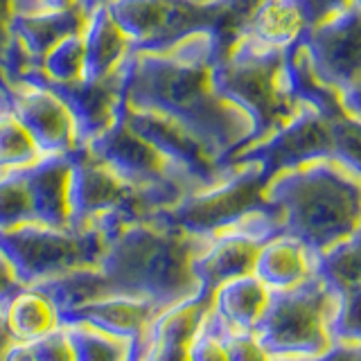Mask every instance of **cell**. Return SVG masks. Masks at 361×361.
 Masks as SVG:
<instances>
[{
  "label": "cell",
  "instance_id": "obj_26",
  "mask_svg": "<svg viewBox=\"0 0 361 361\" xmlns=\"http://www.w3.org/2000/svg\"><path fill=\"white\" fill-rule=\"evenodd\" d=\"M192 3H203V5H210V3H221V0H192Z\"/></svg>",
  "mask_w": 361,
  "mask_h": 361
},
{
  "label": "cell",
  "instance_id": "obj_23",
  "mask_svg": "<svg viewBox=\"0 0 361 361\" xmlns=\"http://www.w3.org/2000/svg\"><path fill=\"white\" fill-rule=\"evenodd\" d=\"M11 111V79L7 71L0 66V113Z\"/></svg>",
  "mask_w": 361,
  "mask_h": 361
},
{
  "label": "cell",
  "instance_id": "obj_1",
  "mask_svg": "<svg viewBox=\"0 0 361 361\" xmlns=\"http://www.w3.org/2000/svg\"><path fill=\"white\" fill-rule=\"evenodd\" d=\"M217 56L214 32L195 34L161 52H131L122 66V95L131 109L154 111L178 122L226 163L246 147L253 124L217 90Z\"/></svg>",
  "mask_w": 361,
  "mask_h": 361
},
{
  "label": "cell",
  "instance_id": "obj_20",
  "mask_svg": "<svg viewBox=\"0 0 361 361\" xmlns=\"http://www.w3.org/2000/svg\"><path fill=\"white\" fill-rule=\"evenodd\" d=\"M343 327L350 336L361 338V287L343 291Z\"/></svg>",
  "mask_w": 361,
  "mask_h": 361
},
{
  "label": "cell",
  "instance_id": "obj_12",
  "mask_svg": "<svg viewBox=\"0 0 361 361\" xmlns=\"http://www.w3.org/2000/svg\"><path fill=\"white\" fill-rule=\"evenodd\" d=\"M37 221L54 228L73 226V158L43 156L25 167Z\"/></svg>",
  "mask_w": 361,
  "mask_h": 361
},
{
  "label": "cell",
  "instance_id": "obj_17",
  "mask_svg": "<svg viewBox=\"0 0 361 361\" xmlns=\"http://www.w3.org/2000/svg\"><path fill=\"white\" fill-rule=\"evenodd\" d=\"M48 79L52 84H75L86 79V43L84 34L61 41L43 56L37 71H32Z\"/></svg>",
  "mask_w": 361,
  "mask_h": 361
},
{
  "label": "cell",
  "instance_id": "obj_11",
  "mask_svg": "<svg viewBox=\"0 0 361 361\" xmlns=\"http://www.w3.org/2000/svg\"><path fill=\"white\" fill-rule=\"evenodd\" d=\"M93 11L84 5H77L71 9L52 11V9H30L16 11L14 23H11V34L14 43L25 56L27 63L37 71L41 59L52 48H56L61 41L84 34L88 27V20Z\"/></svg>",
  "mask_w": 361,
  "mask_h": 361
},
{
  "label": "cell",
  "instance_id": "obj_24",
  "mask_svg": "<svg viewBox=\"0 0 361 361\" xmlns=\"http://www.w3.org/2000/svg\"><path fill=\"white\" fill-rule=\"evenodd\" d=\"M106 3H109V0H82V5L86 9H90V11H93L95 7H99V5H106Z\"/></svg>",
  "mask_w": 361,
  "mask_h": 361
},
{
  "label": "cell",
  "instance_id": "obj_4",
  "mask_svg": "<svg viewBox=\"0 0 361 361\" xmlns=\"http://www.w3.org/2000/svg\"><path fill=\"white\" fill-rule=\"evenodd\" d=\"M291 66L307 99L314 90L341 97L355 88L361 82V0L312 20L291 48Z\"/></svg>",
  "mask_w": 361,
  "mask_h": 361
},
{
  "label": "cell",
  "instance_id": "obj_25",
  "mask_svg": "<svg viewBox=\"0 0 361 361\" xmlns=\"http://www.w3.org/2000/svg\"><path fill=\"white\" fill-rule=\"evenodd\" d=\"M332 361H361V355H357V353H348V355H338V357H334Z\"/></svg>",
  "mask_w": 361,
  "mask_h": 361
},
{
  "label": "cell",
  "instance_id": "obj_22",
  "mask_svg": "<svg viewBox=\"0 0 361 361\" xmlns=\"http://www.w3.org/2000/svg\"><path fill=\"white\" fill-rule=\"evenodd\" d=\"M338 104H341V109L345 113H350V116H355L361 120V82L350 88L348 93H343L341 97H338Z\"/></svg>",
  "mask_w": 361,
  "mask_h": 361
},
{
  "label": "cell",
  "instance_id": "obj_7",
  "mask_svg": "<svg viewBox=\"0 0 361 361\" xmlns=\"http://www.w3.org/2000/svg\"><path fill=\"white\" fill-rule=\"evenodd\" d=\"M120 116L127 120L133 131H138L145 140H149L167 161H172L174 167L197 190L217 183L219 178L228 174L231 167L221 163L219 154L201 138H197L192 131L180 127L178 122L154 111L131 109L124 102Z\"/></svg>",
  "mask_w": 361,
  "mask_h": 361
},
{
  "label": "cell",
  "instance_id": "obj_15",
  "mask_svg": "<svg viewBox=\"0 0 361 361\" xmlns=\"http://www.w3.org/2000/svg\"><path fill=\"white\" fill-rule=\"evenodd\" d=\"M86 43V77L102 79L109 75H116L124 61L133 52L131 39L118 25V20L111 16L106 5H99L93 9L88 20V27L84 32Z\"/></svg>",
  "mask_w": 361,
  "mask_h": 361
},
{
  "label": "cell",
  "instance_id": "obj_10",
  "mask_svg": "<svg viewBox=\"0 0 361 361\" xmlns=\"http://www.w3.org/2000/svg\"><path fill=\"white\" fill-rule=\"evenodd\" d=\"M32 75H37V73H32ZM37 77L43 84H48L54 93L66 102L68 109L73 111L84 145L95 140L97 135L109 131L113 124L118 122L122 102H124L122 68L116 75H109L102 79L86 77L82 82H75V84H52L48 79H43L41 75Z\"/></svg>",
  "mask_w": 361,
  "mask_h": 361
},
{
  "label": "cell",
  "instance_id": "obj_3",
  "mask_svg": "<svg viewBox=\"0 0 361 361\" xmlns=\"http://www.w3.org/2000/svg\"><path fill=\"white\" fill-rule=\"evenodd\" d=\"M214 84L251 120L253 131L246 147L319 106L302 95L291 66V50H257L246 43H231L214 61Z\"/></svg>",
  "mask_w": 361,
  "mask_h": 361
},
{
  "label": "cell",
  "instance_id": "obj_14",
  "mask_svg": "<svg viewBox=\"0 0 361 361\" xmlns=\"http://www.w3.org/2000/svg\"><path fill=\"white\" fill-rule=\"evenodd\" d=\"M316 262H321L300 240L287 233H276L259 246L253 274L269 289L289 291L307 285Z\"/></svg>",
  "mask_w": 361,
  "mask_h": 361
},
{
  "label": "cell",
  "instance_id": "obj_13",
  "mask_svg": "<svg viewBox=\"0 0 361 361\" xmlns=\"http://www.w3.org/2000/svg\"><path fill=\"white\" fill-rule=\"evenodd\" d=\"M327 291L287 296L269 316V341L282 350H316L323 345Z\"/></svg>",
  "mask_w": 361,
  "mask_h": 361
},
{
  "label": "cell",
  "instance_id": "obj_19",
  "mask_svg": "<svg viewBox=\"0 0 361 361\" xmlns=\"http://www.w3.org/2000/svg\"><path fill=\"white\" fill-rule=\"evenodd\" d=\"M18 0H0V66H5L7 56L14 45V34H11V23H14Z\"/></svg>",
  "mask_w": 361,
  "mask_h": 361
},
{
  "label": "cell",
  "instance_id": "obj_18",
  "mask_svg": "<svg viewBox=\"0 0 361 361\" xmlns=\"http://www.w3.org/2000/svg\"><path fill=\"white\" fill-rule=\"evenodd\" d=\"M37 221L25 169L0 174V231Z\"/></svg>",
  "mask_w": 361,
  "mask_h": 361
},
{
  "label": "cell",
  "instance_id": "obj_8",
  "mask_svg": "<svg viewBox=\"0 0 361 361\" xmlns=\"http://www.w3.org/2000/svg\"><path fill=\"white\" fill-rule=\"evenodd\" d=\"M11 111L25 124L43 156H71L84 147L73 111L37 75L11 79Z\"/></svg>",
  "mask_w": 361,
  "mask_h": 361
},
{
  "label": "cell",
  "instance_id": "obj_21",
  "mask_svg": "<svg viewBox=\"0 0 361 361\" xmlns=\"http://www.w3.org/2000/svg\"><path fill=\"white\" fill-rule=\"evenodd\" d=\"M82 5V0H18L16 11H30V9H52V11H61V9H71Z\"/></svg>",
  "mask_w": 361,
  "mask_h": 361
},
{
  "label": "cell",
  "instance_id": "obj_9",
  "mask_svg": "<svg viewBox=\"0 0 361 361\" xmlns=\"http://www.w3.org/2000/svg\"><path fill=\"white\" fill-rule=\"evenodd\" d=\"M310 25V0H257L242 25L237 27L231 43H246L257 50L282 52L298 45Z\"/></svg>",
  "mask_w": 361,
  "mask_h": 361
},
{
  "label": "cell",
  "instance_id": "obj_6",
  "mask_svg": "<svg viewBox=\"0 0 361 361\" xmlns=\"http://www.w3.org/2000/svg\"><path fill=\"white\" fill-rule=\"evenodd\" d=\"M86 147L113 172H118L133 185L165 190L178 197H185L188 192L197 190L174 167L172 161H167L149 140L133 131L122 116L109 131L86 142Z\"/></svg>",
  "mask_w": 361,
  "mask_h": 361
},
{
  "label": "cell",
  "instance_id": "obj_5",
  "mask_svg": "<svg viewBox=\"0 0 361 361\" xmlns=\"http://www.w3.org/2000/svg\"><path fill=\"white\" fill-rule=\"evenodd\" d=\"M111 16L133 43V52H161L201 32H219L221 3L192 0H109Z\"/></svg>",
  "mask_w": 361,
  "mask_h": 361
},
{
  "label": "cell",
  "instance_id": "obj_16",
  "mask_svg": "<svg viewBox=\"0 0 361 361\" xmlns=\"http://www.w3.org/2000/svg\"><path fill=\"white\" fill-rule=\"evenodd\" d=\"M43 158L37 140L14 111L0 113V174L25 169Z\"/></svg>",
  "mask_w": 361,
  "mask_h": 361
},
{
  "label": "cell",
  "instance_id": "obj_2",
  "mask_svg": "<svg viewBox=\"0 0 361 361\" xmlns=\"http://www.w3.org/2000/svg\"><path fill=\"white\" fill-rule=\"evenodd\" d=\"M267 203L280 233L321 259L361 233V172L336 156L314 158L271 176Z\"/></svg>",
  "mask_w": 361,
  "mask_h": 361
}]
</instances>
